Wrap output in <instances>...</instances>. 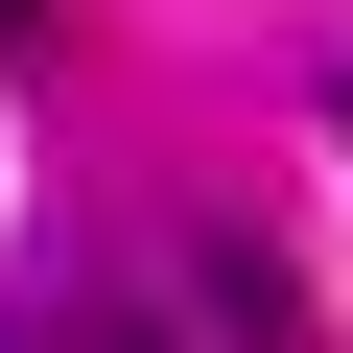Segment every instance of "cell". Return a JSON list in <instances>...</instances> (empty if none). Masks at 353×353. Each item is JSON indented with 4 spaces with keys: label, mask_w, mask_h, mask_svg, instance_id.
Instances as JSON below:
<instances>
[{
    "label": "cell",
    "mask_w": 353,
    "mask_h": 353,
    "mask_svg": "<svg viewBox=\"0 0 353 353\" xmlns=\"http://www.w3.org/2000/svg\"><path fill=\"white\" fill-rule=\"evenodd\" d=\"M0 353H165L118 283H0Z\"/></svg>",
    "instance_id": "cell-1"
},
{
    "label": "cell",
    "mask_w": 353,
    "mask_h": 353,
    "mask_svg": "<svg viewBox=\"0 0 353 353\" xmlns=\"http://www.w3.org/2000/svg\"><path fill=\"white\" fill-rule=\"evenodd\" d=\"M189 306H212L236 353H306V306H283V259H259V236H189Z\"/></svg>",
    "instance_id": "cell-2"
},
{
    "label": "cell",
    "mask_w": 353,
    "mask_h": 353,
    "mask_svg": "<svg viewBox=\"0 0 353 353\" xmlns=\"http://www.w3.org/2000/svg\"><path fill=\"white\" fill-rule=\"evenodd\" d=\"M330 141H353V94H330Z\"/></svg>",
    "instance_id": "cell-4"
},
{
    "label": "cell",
    "mask_w": 353,
    "mask_h": 353,
    "mask_svg": "<svg viewBox=\"0 0 353 353\" xmlns=\"http://www.w3.org/2000/svg\"><path fill=\"white\" fill-rule=\"evenodd\" d=\"M24 24H48V0H0V48H24Z\"/></svg>",
    "instance_id": "cell-3"
}]
</instances>
